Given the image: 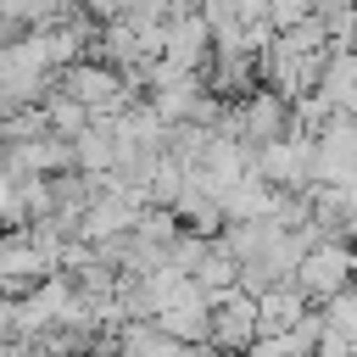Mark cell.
I'll return each instance as SVG.
<instances>
[{
	"mask_svg": "<svg viewBox=\"0 0 357 357\" xmlns=\"http://www.w3.org/2000/svg\"><path fill=\"white\" fill-rule=\"evenodd\" d=\"M251 178H268L284 195L318 190V139L290 134V139H273V145H251Z\"/></svg>",
	"mask_w": 357,
	"mask_h": 357,
	"instance_id": "obj_1",
	"label": "cell"
},
{
	"mask_svg": "<svg viewBox=\"0 0 357 357\" xmlns=\"http://www.w3.org/2000/svg\"><path fill=\"white\" fill-rule=\"evenodd\" d=\"M61 268H56V257L50 251H39L33 240H28V229H11L6 240H0V290H6V301H28L45 279H56Z\"/></svg>",
	"mask_w": 357,
	"mask_h": 357,
	"instance_id": "obj_2",
	"label": "cell"
},
{
	"mask_svg": "<svg viewBox=\"0 0 357 357\" xmlns=\"http://www.w3.org/2000/svg\"><path fill=\"white\" fill-rule=\"evenodd\" d=\"M296 284L307 290L312 307H324L329 296L351 290V284H357V245H351V240H324V245H312L307 262H301V273H296Z\"/></svg>",
	"mask_w": 357,
	"mask_h": 357,
	"instance_id": "obj_3",
	"label": "cell"
},
{
	"mask_svg": "<svg viewBox=\"0 0 357 357\" xmlns=\"http://www.w3.org/2000/svg\"><path fill=\"white\" fill-rule=\"evenodd\" d=\"M257 340H262L257 296H245V290L223 296V301L212 307V346H218V351H229V357H240V351H251Z\"/></svg>",
	"mask_w": 357,
	"mask_h": 357,
	"instance_id": "obj_4",
	"label": "cell"
},
{
	"mask_svg": "<svg viewBox=\"0 0 357 357\" xmlns=\"http://www.w3.org/2000/svg\"><path fill=\"white\" fill-rule=\"evenodd\" d=\"M0 173H28V178L78 173V145L61 139V134H45V139H28V145H6V167Z\"/></svg>",
	"mask_w": 357,
	"mask_h": 357,
	"instance_id": "obj_5",
	"label": "cell"
},
{
	"mask_svg": "<svg viewBox=\"0 0 357 357\" xmlns=\"http://www.w3.org/2000/svg\"><path fill=\"white\" fill-rule=\"evenodd\" d=\"M156 329H162L167 340H184V346H212V296L190 279L184 296L156 318Z\"/></svg>",
	"mask_w": 357,
	"mask_h": 357,
	"instance_id": "obj_6",
	"label": "cell"
},
{
	"mask_svg": "<svg viewBox=\"0 0 357 357\" xmlns=\"http://www.w3.org/2000/svg\"><path fill=\"white\" fill-rule=\"evenodd\" d=\"M279 195H284V190H273L268 178H240V184L223 195V218H229V223H273Z\"/></svg>",
	"mask_w": 357,
	"mask_h": 357,
	"instance_id": "obj_7",
	"label": "cell"
},
{
	"mask_svg": "<svg viewBox=\"0 0 357 357\" xmlns=\"http://www.w3.org/2000/svg\"><path fill=\"white\" fill-rule=\"evenodd\" d=\"M257 312H262V335H290V329L312 312V301H307V290L290 279V284H273V290L257 301Z\"/></svg>",
	"mask_w": 357,
	"mask_h": 357,
	"instance_id": "obj_8",
	"label": "cell"
},
{
	"mask_svg": "<svg viewBox=\"0 0 357 357\" xmlns=\"http://www.w3.org/2000/svg\"><path fill=\"white\" fill-rule=\"evenodd\" d=\"M318 89L329 95V106H335V112H351V117H357V50L335 45V50H329V67H324V84H318Z\"/></svg>",
	"mask_w": 357,
	"mask_h": 357,
	"instance_id": "obj_9",
	"label": "cell"
},
{
	"mask_svg": "<svg viewBox=\"0 0 357 357\" xmlns=\"http://www.w3.org/2000/svg\"><path fill=\"white\" fill-rule=\"evenodd\" d=\"M78 145V173H117V123H95Z\"/></svg>",
	"mask_w": 357,
	"mask_h": 357,
	"instance_id": "obj_10",
	"label": "cell"
},
{
	"mask_svg": "<svg viewBox=\"0 0 357 357\" xmlns=\"http://www.w3.org/2000/svg\"><path fill=\"white\" fill-rule=\"evenodd\" d=\"M45 117H50V134H61V139H84V134L95 128V112H89L84 100L61 95V89L45 100Z\"/></svg>",
	"mask_w": 357,
	"mask_h": 357,
	"instance_id": "obj_11",
	"label": "cell"
},
{
	"mask_svg": "<svg viewBox=\"0 0 357 357\" xmlns=\"http://www.w3.org/2000/svg\"><path fill=\"white\" fill-rule=\"evenodd\" d=\"M139 240H151V245H178V234H184V218L178 212H167V206H145V218H139V229H134Z\"/></svg>",
	"mask_w": 357,
	"mask_h": 357,
	"instance_id": "obj_12",
	"label": "cell"
},
{
	"mask_svg": "<svg viewBox=\"0 0 357 357\" xmlns=\"http://www.w3.org/2000/svg\"><path fill=\"white\" fill-rule=\"evenodd\" d=\"M324 318H329V335H335V340L357 346V284L340 290V296H329V301H324Z\"/></svg>",
	"mask_w": 357,
	"mask_h": 357,
	"instance_id": "obj_13",
	"label": "cell"
},
{
	"mask_svg": "<svg viewBox=\"0 0 357 357\" xmlns=\"http://www.w3.org/2000/svg\"><path fill=\"white\" fill-rule=\"evenodd\" d=\"M45 134H50L45 106H33V112H11V117L0 123V139H6V145H28V139H45Z\"/></svg>",
	"mask_w": 357,
	"mask_h": 357,
	"instance_id": "obj_14",
	"label": "cell"
},
{
	"mask_svg": "<svg viewBox=\"0 0 357 357\" xmlns=\"http://www.w3.org/2000/svg\"><path fill=\"white\" fill-rule=\"evenodd\" d=\"M201 17L212 22V33H234L245 28V0H201Z\"/></svg>",
	"mask_w": 357,
	"mask_h": 357,
	"instance_id": "obj_15",
	"label": "cell"
},
{
	"mask_svg": "<svg viewBox=\"0 0 357 357\" xmlns=\"http://www.w3.org/2000/svg\"><path fill=\"white\" fill-rule=\"evenodd\" d=\"M346 240H351V245H357V212H351V223H346Z\"/></svg>",
	"mask_w": 357,
	"mask_h": 357,
	"instance_id": "obj_16",
	"label": "cell"
}]
</instances>
